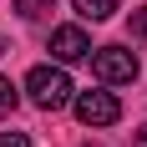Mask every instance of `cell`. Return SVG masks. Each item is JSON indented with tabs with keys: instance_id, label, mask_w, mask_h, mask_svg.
I'll return each instance as SVG.
<instances>
[{
	"instance_id": "obj_12",
	"label": "cell",
	"mask_w": 147,
	"mask_h": 147,
	"mask_svg": "<svg viewBox=\"0 0 147 147\" xmlns=\"http://www.w3.org/2000/svg\"><path fill=\"white\" fill-rule=\"evenodd\" d=\"M86 147H96V142H86Z\"/></svg>"
},
{
	"instance_id": "obj_9",
	"label": "cell",
	"mask_w": 147,
	"mask_h": 147,
	"mask_svg": "<svg viewBox=\"0 0 147 147\" xmlns=\"http://www.w3.org/2000/svg\"><path fill=\"white\" fill-rule=\"evenodd\" d=\"M132 36H137V41H147V10L132 15Z\"/></svg>"
},
{
	"instance_id": "obj_6",
	"label": "cell",
	"mask_w": 147,
	"mask_h": 147,
	"mask_svg": "<svg viewBox=\"0 0 147 147\" xmlns=\"http://www.w3.org/2000/svg\"><path fill=\"white\" fill-rule=\"evenodd\" d=\"M51 5H56V0H15V10L26 15V20H41V15L51 10Z\"/></svg>"
},
{
	"instance_id": "obj_1",
	"label": "cell",
	"mask_w": 147,
	"mask_h": 147,
	"mask_svg": "<svg viewBox=\"0 0 147 147\" xmlns=\"http://www.w3.org/2000/svg\"><path fill=\"white\" fill-rule=\"evenodd\" d=\"M26 91H30V102L41 107V112H61V107L71 102V76L61 71V66H36L26 76Z\"/></svg>"
},
{
	"instance_id": "obj_8",
	"label": "cell",
	"mask_w": 147,
	"mask_h": 147,
	"mask_svg": "<svg viewBox=\"0 0 147 147\" xmlns=\"http://www.w3.org/2000/svg\"><path fill=\"white\" fill-rule=\"evenodd\" d=\"M0 147H30L26 132H0Z\"/></svg>"
},
{
	"instance_id": "obj_4",
	"label": "cell",
	"mask_w": 147,
	"mask_h": 147,
	"mask_svg": "<svg viewBox=\"0 0 147 147\" xmlns=\"http://www.w3.org/2000/svg\"><path fill=\"white\" fill-rule=\"evenodd\" d=\"M51 56L56 61H86L91 56V41L81 26H56L51 30Z\"/></svg>"
},
{
	"instance_id": "obj_5",
	"label": "cell",
	"mask_w": 147,
	"mask_h": 147,
	"mask_svg": "<svg viewBox=\"0 0 147 147\" xmlns=\"http://www.w3.org/2000/svg\"><path fill=\"white\" fill-rule=\"evenodd\" d=\"M71 5H76V15H81V20H107L122 0H71Z\"/></svg>"
},
{
	"instance_id": "obj_11",
	"label": "cell",
	"mask_w": 147,
	"mask_h": 147,
	"mask_svg": "<svg viewBox=\"0 0 147 147\" xmlns=\"http://www.w3.org/2000/svg\"><path fill=\"white\" fill-rule=\"evenodd\" d=\"M0 56H5V36H0Z\"/></svg>"
},
{
	"instance_id": "obj_7",
	"label": "cell",
	"mask_w": 147,
	"mask_h": 147,
	"mask_svg": "<svg viewBox=\"0 0 147 147\" xmlns=\"http://www.w3.org/2000/svg\"><path fill=\"white\" fill-rule=\"evenodd\" d=\"M10 112H15V86L0 76V117H10Z\"/></svg>"
},
{
	"instance_id": "obj_3",
	"label": "cell",
	"mask_w": 147,
	"mask_h": 147,
	"mask_svg": "<svg viewBox=\"0 0 147 147\" xmlns=\"http://www.w3.org/2000/svg\"><path fill=\"white\" fill-rule=\"evenodd\" d=\"M76 102V117L86 122V127H112V122L122 117V102L112 96V91H81V96H71Z\"/></svg>"
},
{
	"instance_id": "obj_2",
	"label": "cell",
	"mask_w": 147,
	"mask_h": 147,
	"mask_svg": "<svg viewBox=\"0 0 147 147\" xmlns=\"http://www.w3.org/2000/svg\"><path fill=\"white\" fill-rule=\"evenodd\" d=\"M137 56L127 51V46H96L91 51V76L102 81V86H127V81H137Z\"/></svg>"
},
{
	"instance_id": "obj_10",
	"label": "cell",
	"mask_w": 147,
	"mask_h": 147,
	"mask_svg": "<svg viewBox=\"0 0 147 147\" xmlns=\"http://www.w3.org/2000/svg\"><path fill=\"white\" fill-rule=\"evenodd\" d=\"M132 147H147V122H142V127L132 132Z\"/></svg>"
}]
</instances>
